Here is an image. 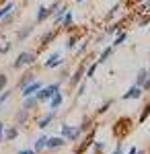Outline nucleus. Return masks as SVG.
<instances>
[{
    "instance_id": "obj_1",
    "label": "nucleus",
    "mask_w": 150,
    "mask_h": 154,
    "mask_svg": "<svg viewBox=\"0 0 150 154\" xmlns=\"http://www.w3.org/2000/svg\"><path fill=\"white\" fill-rule=\"evenodd\" d=\"M35 60H37V54L35 51H21L19 56H17V60L12 62V68H23V66H31Z\"/></svg>"
},
{
    "instance_id": "obj_2",
    "label": "nucleus",
    "mask_w": 150,
    "mask_h": 154,
    "mask_svg": "<svg viewBox=\"0 0 150 154\" xmlns=\"http://www.w3.org/2000/svg\"><path fill=\"white\" fill-rule=\"evenodd\" d=\"M58 91H60V82H56V84H47V86H41V88L35 93V97H37V101H39V103H43V101H49V99L56 95Z\"/></svg>"
},
{
    "instance_id": "obj_3",
    "label": "nucleus",
    "mask_w": 150,
    "mask_h": 154,
    "mask_svg": "<svg viewBox=\"0 0 150 154\" xmlns=\"http://www.w3.org/2000/svg\"><path fill=\"white\" fill-rule=\"evenodd\" d=\"M142 86H136V84H132L130 88H127V93H123L121 95V101H130V99H140L142 97Z\"/></svg>"
},
{
    "instance_id": "obj_4",
    "label": "nucleus",
    "mask_w": 150,
    "mask_h": 154,
    "mask_svg": "<svg viewBox=\"0 0 150 154\" xmlns=\"http://www.w3.org/2000/svg\"><path fill=\"white\" fill-rule=\"evenodd\" d=\"M66 140L62 138V136H58V138H47L45 142V148H49V150H58V148H62V146H66Z\"/></svg>"
},
{
    "instance_id": "obj_5",
    "label": "nucleus",
    "mask_w": 150,
    "mask_h": 154,
    "mask_svg": "<svg viewBox=\"0 0 150 154\" xmlns=\"http://www.w3.org/2000/svg\"><path fill=\"white\" fill-rule=\"evenodd\" d=\"M41 86H43V84L39 82V80H33V82H29V84L23 88V93H21V95H23V97H31V95H35V93L41 88Z\"/></svg>"
},
{
    "instance_id": "obj_6",
    "label": "nucleus",
    "mask_w": 150,
    "mask_h": 154,
    "mask_svg": "<svg viewBox=\"0 0 150 154\" xmlns=\"http://www.w3.org/2000/svg\"><path fill=\"white\" fill-rule=\"evenodd\" d=\"M84 70H86V68H84V64H80V66L76 68V72H74V74H72V78H70V84H72V86H76V84L82 82V78H84Z\"/></svg>"
},
{
    "instance_id": "obj_7",
    "label": "nucleus",
    "mask_w": 150,
    "mask_h": 154,
    "mask_svg": "<svg viewBox=\"0 0 150 154\" xmlns=\"http://www.w3.org/2000/svg\"><path fill=\"white\" fill-rule=\"evenodd\" d=\"M62 103H64V95H62L60 91L52 97V99H49V107H52L54 111H56V109H60V105H62Z\"/></svg>"
},
{
    "instance_id": "obj_8",
    "label": "nucleus",
    "mask_w": 150,
    "mask_h": 154,
    "mask_svg": "<svg viewBox=\"0 0 150 154\" xmlns=\"http://www.w3.org/2000/svg\"><path fill=\"white\" fill-rule=\"evenodd\" d=\"M54 117H56V111H54V109H52V111H49V113H47L45 117H41V119H39V123H37V125H39V128H41V130H45L47 125H49V123H52V121H54Z\"/></svg>"
},
{
    "instance_id": "obj_9",
    "label": "nucleus",
    "mask_w": 150,
    "mask_h": 154,
    "mask_svg": "<svg viewBox=\"0 0 150 154\" xmlns=\"http://www.w3.org/2000/svg\"><path fill=\"white\" fill-rule=\"evenodd\" d=\"M113 51H115V48H111V45H109V48H105V49H103V54L99 56V60H97V64H99V66H101V64H105L107 60L113 56Z\"/></svg>"
},
{
    "instance_id": "obj_10",
    "label": "nucleus",
    "mask_w": 150,
    "mask_h": 154,
    "mask_svg": "<svg viewBox=\"0 0 150 154\" xmlns=\"http://www.w3.org/2000/svg\"><path fill=\"white\" fill-rule=\"evenodd\" d=\"M54 39H56V31H54V29L47 31V33H43V35H41V48H47Z\"/></svg>"
},
{
    "instance_id": "obj_11",
    "label": "nucleus",
    "mask_w": 150,
    "mask_h": 154,
    "mask_svg": "<svg viewBox=\"0 0 150 154\" xmlns=\"http://www.w3.org/2000/svg\"><path fill=\"white\" fill-rule=\"evenodd\" d=\"M92 142H95V140H92V131H91V136H89V138H86V140H84V142H82L80 146L76 148V154H82V152H86V150H89V148L92 146Z\"/></svg>"
},
{
    "instance_id": "obj_12",
    "label": "nucleus",
    "mask_w": 150,
    "mask_h": 154,
    "mask_svg": "<svg viewBox=\"0 0 150 154\" xmlns=\"http://www.w3.org/2000/svg\"><path fill=\"white\" fill-rule=\"evenodd\" d=\"M72 21H74V14H72V11H66L64 19H62V25H64V29H66V31H70V29H72Z\"/></svg>"
},
{
    "instance_id": "obj_13",
    "label": "nucleus",
    "mask_w": 150,
    "mask_h": 154,
    "mask_svg": "<svg viewBox=\"0 0 150 154\" xmlns=\"http://www.w3.org/2000/svg\"><path fill=\"white\" fill-rule=\"evenodd\" d=\"M17 136H19V130H17V128H8L6 131H2V140H6V142L14 140Z\"/></svg>"
},
{
    "instance_id": "obj_14",
    "label": "nucleus",
    "mask_w": 150,
    "mask_h": 154,
    "mask_svg": "<svg viewBox=\"0 0 150 154\" xmlns=\"http://www.w3.org/2000/svg\"><path fill=\"white\" fill-rule=\"evenodd\" d=\"M39 105V101H37V97H25V103H23V109H27V111H29V109H33V107H37Z\"/></svg>"
},
{
    "instance_id": "obj_15",
    "label": "nucleus",
    "mask_w": 150,
    "mask_h": 154,
    "mask_svg": "<svg viewBox=\"0 0 150 154\" xmlns=\"http://www.w3.org/2000/svg\"><path fill=\"white\" fill-rule=\"evenodd\" d=\"M60 64H64V60H60L58 54H54V56L45 62V68H56V66H60Z\"/></svg>"
},
{
    "instance_id": "obj_16",
    "label": "nucleus",
    "mask_w": 150,
    "mask_h": 154,
    "mask_svg": "<svg viewBox=\"0 0 150 154\" xmlns=\"http://www.w3.org/2000/svg\"><path fill=\"white\" fill-rule=\"evenodd\" d=\"M33 80H35V74H33V72H27V74H23V78L19 80V86H21V88H25L27 84L33 82Z\"/></svg>"
},
{
    "instance_id": "obj_17",
    "label": "nucleus",
    "mask_w": 150,
    "mask_h": 154,
    "mask_svg": "<svg viewBox=\"0 0 150 154\" xmlns=\"http://www.w3.org/2000/svg\"><path fill=\"white\" fill-rule=\"evenodd\" d=\"M146 76H148V70H146V68H142V70L138 72V76H136V86H142V84H144V80H146Z\"/></svg>"
},
{
    "instance_id": "obj_18",
    "label": "nucleus",
    "mask_w": 150,
    "mask_h": 154,
    "mask_svg": "<svg viewBox=\"0 0 150 154\" xmlns=\"http://www.w3.org/2000/svg\"><path fill=\"white\" fill-rule=\"evenodd\" d=\"M45 142H47V136H41V138H37V142H35L33 150H35V152H41V150L45 148Z\"/></svg>"
},
{
    "instance_id": "obj_19",
    "label": "nucleus",
    "mask_w": 150,
    "mask_h": 154,
    "mask_svg": "<svg viewBox=\"0 0 150 154\" xmlns=\"http://www.w3.org/2000/svg\"><path fill=\"white\" fill-rule=\"evenodd\" d=\"M91 128H92V119H91V117H84V119H82V123L78 125L80 134H84V131H86V130H91Z\"/></svg>"
},
{
    "instance_id": "obj_20",
    "label": "nucleus",
    "mask_w": 150,
    "mask_h": 154,
    "mask_svg": "<svg viewBox=\"0 0 150 154\" xmlns=\"http://www.w3.org/2000/svg\"><path fill=\"white\" fill-rule=\"evenodd\" d=\"M74 130H76L74 125H62V138L68 142V138L72 136V131H74Z\"/></svg>"
},
{
    "instance_id": "obj_21",
    "label": "nucleus",
    "mask_w": 150,
    "mask_h": 154,
    "mask_svg": "<svg viewBox=\"0 0 150 154\" xmlns=\"http://www.w3.org/2000/svg\"><path fill=\"white\" fill-rule=\"evenodd\" d=\"M31 31H33V27H25L23 31H19V35H17V39H19V41H25L27 37L31 35Z\"/></svg>"
},
{
    "instance_id": "obj_22",
    "label": "nucleus",
    "mask_w": 150,
    "mask_h": 154,
    "mask_svg": "<svg viewBox=\"0 0 150 154\" xmlns=\"http://www.w3.org/2000/svg\"><path fill=\"white\" fill-rule=\"evenodd\" d=\"M126 39H127V33H126V31H121V33L115 37V41H113V45H111V48H119V45H121Z\"/></svg>"
},
{
    "instance_id": "obj_23",
    "label": "nucleus",
    "mask_w": 150,
    "mask_h": 154,
    "mask_svg": "<svg viewBox=\"0 0 150 154\" xmlns=\"http://www.w3.org/2000/svg\"><path fill=\"white\" fill-rule=\"evenodd\" d=\"M76 43H78V35L68 37V39H66V49H70V51H72V49L76 48Z\"/></svg>"
},
{
    "instance_id": "obj_24",
    "label": "nucleus",
    "mask_w": 150,
    "mask_h": 154,
    "mask_svg": "<svg viewBox=\"0 0 150 154\" xmlns=\"http://www.w3.org/2000/svg\"><path fill=\"white\" fill-rule=\"evenodd\" d=\"M113 105V99H109V101H107V103H103V105L99 107V109H97V115H103V113H107V111H109V107Z\"/></svg>"
},
{
    "instance_id": "obj_25",
    "label": "nucleus",
    "mask_w": 150,
    "mask_h": 154,
    "mask_svg": "<svg viewBox=\"0 0 150 154\" xmlns=\"http://www.w3.org/2000/svg\"><path fill=\"white\" fill-rule=\"evenodd\" d=\"M97 68H99V64H97V62L91 64V66L84 70V76H86V78H92V76H95V72H97Z\"/></svg>"
},
{
    "instance_id": "obj_26",
    "label": "nucleus",
    "mask_w": 150,
    "mask_h": 154,
    "mask_svg": "<svg viewBox=\"0 0 150 154\" xmlns=\"http://www.w3.org/2000/svg\"><path fill=\"white\" fill-rule=\"evenodd\" d=\"M12 8H14V4H12V2H8L6 6H2V8H0V21H2V19H4V17L12 11Z\"/></svg>"
},
{
    "instance_id": "obj_27",
    "label": "nucleus",
    "mask_w": 150,
    "mask_h": 154,
    "mask_svg": "<svg viewBox=\"0 0 150 154\" xmlns=\"http://www.w3.org/2000/svg\"><path fill=\"white\" fill-rule=\"evenodd\" d=\"M148 115H150V103L146 107H144V111H142V113H140V123H144V121H146V119H148Z\"/></svg>"
},
{
    "instance_id": "obj_28",
    "label": "nucleus",
    "mask_w": 150,
    "mask_h": 154,
    "mask_svg": "<svg viewBox=\"0 0 150 154\" xmlns=\"http://www.w3.org/2000/svg\"><path fill=\"white\" fill-rule=\"evenodd\" d=\"M66 11H68L66 6H62L60 11H56V23H62V19H64V14H66Z\"/></svg>"
},
{
    "instance_id": "obj_29",
    "label": "nucleus",
    "mask_w": 150,
    "mask_h": 154,
    "mask_svg": "<svg viewBox=\"0 0 150 154\" xmlns=\"http://www.w3.org/2000/svg\"><path fill=\"white\" fill-rule=\"evenodd\" d=\"M92 148H95V152H97V154H101V152H103V148H105V144H101V142H92Z\"/></svg>"
},
{
    "instance_id": "obj_30",
    "label": "nucleus",
    "mask_w": 150,
    "mask_h": 154,
    "mask_svg": "<svg viewBox=\"0 0 150 154\" xmlns=\"http://www.w3.org/2000/svg\"><path fill=\"white\" fill-rule=\"evenodd\" d=\"M6 82H8V78H6V74H0V93L4 91V86H6Z\"/></svg>"
},
{
    "instance_id": "obj_31",
    "label": "nucleus",
    "mask_w": 150,
    "mask_h": 154,
    "mask_svg": "<svg viewBox=\"0 0 150 154\" xmlns=\"http://www.w3.org/2000/svg\"><path fill=\"white\" fill-rule=\"evenodd\" d=\"M142 91H150V70H148V76H146L144 84H142Z\"/></svg>"
},
{
    "instance_id": "obj_32",
    "label": "nucleus",
    "mask_w": 150,
    "mask_h": 154,
    "mask_svg": "<svg viewBox=\"0 0 150 154\" xmlns=\"http://www.w3.org/2000/svg\"><path fill=\"white\" fill-rule=\"evenodd\" d=\"M8 97H11V91H4V93L0 95V105H2V103H4V101H6Z\"/></svg>"
},
{
    "instance_id": "obj_33",
    "label": "nucleus",
    "mask_w": 150,
    "mask_h": 154,
    "mask_svg": "<svg viewBox=\"0 0 150 154\" xmlns=\"http://www.w3.org/2000/svg\"><path fill=\"white\" fill-rule=\"evenodd\" d=\"M19 121H21V123H25V121H27V109L19 113Z\"/></svg>"
},
{
    "instance_id": "obj_34",
    "label": "nucleus",
    "mask_w": 150,
    "mask_h": 154,
    "mask_svg": "<svg viewBox=\"0 0 150 154\" xmlns=\"http://www.w3.org/2000/svg\"><path fill=\"white\" fill-rule=\"evenodd\" d=\"M117 11H119V4H115V6H113V8H111V12H109V14H107V17H109V19H111V17H113V14H115Z\"/></svg>"
},
{
    "instance_id": "obj_35",
    "label": "nucleus",
    "mask_w": 150,
    "mask_h": 154,
    "mask_svg": "<svg viewBox=\"0 0 150 154\" xmlns=\"http://www.w3.org/2000/svg\"><path fill=\"white\" fill-rule=\"evenodd\" d=\"M82 93H84V82L78 84V97H82Z\"/></svg>"
},
{
    "instance_id": "obj_36",
    "label": "nucleus",
    "mask_w": 150,
    "mask_h": 154,
    "mask_svg": "<svg viewBox=\"0 0 150 154\" xmlns=\"http://www.w3.org/2000/svg\"><path fill=\"white\" fill-rule=\"evenodd\" d=\"M111 154H121V142L117 144V148H115V150H113V152H111Z\"/></svg>"
},
{
    "instance_id": "obj_37",
    "label": "nucleus",
    "mask_w": 150,
    "mask_h": 154,
    "mask_svg": "<svg viewBox=\"0 0 150 154\" xmlns=\"http://www.w3.org/2000/svg\"><path fill=\"white\" fill-rule=\"evenodd\" d=\"M60 78H62V80H66V78H68V72H66V70H62V74H60Z\"/></svg>"
},
{
    "instance_id": "obj_38",
    "label": "nucleus",
    "mask_w": 150,
    "mask_h": 154,
    "mask_svg": "<svg viewBox=\"0 0 150 154\" xmlns=\"http://www.w3.org/2000/svg\"><path fill=\"white\" fill-rule=\"evenodd\" d=\"M19 154H37V152H35V150H21Z\"/></svg>"
},
{
    "instance_id": "obj_39",
    "label": "nucleus",
    "mask_w": 150,
    "mask_h": 154,
    "mask_svg": "<svg viewBox=\"0 0 150 154\" xmlns=\"http://www.w3.org/2000/svg\"><path fill=\"white\" fill-rule=\"evenodd\" d=\"M136 152H138V150H136V146H132V148L127 150V154H136Z\"/></svg>"
},
{
    "instance_id": "obj_40",
    "label": "nucleus",
    "mask_w": 150,
    "mask_h": 154,
    "mask_svg": "<svg viewBox=\"0 0 150 154\" xmlns=\"http://www.w3.org/2000/svg\"><path fill=\"white\" fill-rule=\"evenodd\" d=\"M2 131H4V123L0 121V136H2Z\"/></svg>"
},
{
    "instance_id": "obj_41",
    "label": "nucleus",
    "mask_w": 150,
    "mask_h": 154,
    "mask_svg": "<svg viewBox=\"0 0 150 154\" xmlns=\"http://www.w3.org/2000/svg\"><path fill=\"white\" fill-rule=\"evenodd\" d=\"M130 2H144V0H130Z\"/></svg>"
},
{
    "instance_id": "obj_42",
    "label": "nucleus",
    "mask_w": 150,
    "mask_h": 154,
    "mask_svg": "<svg viewBox=\"0 0 150 154\" xmlns=\"http://www.w3.org/2000/svg\"><path fill=\"white\" fill-rule=\"evenodd\" d=\"M76 2H84V0H76Z\"/></svg>"
},
{
    "instance_id": "obj_43",
    "label": "nucleus",
    "mask_w": 150,
    "mask_h": 154,
    "mask_svg": "<svg viewBox=\"0 0 150 154\" xmlns=\"http://www.w3.org/2000/svg\"><path fill=\"white\" fill-rule=\"evenodd\" d=\"M0 54H2V45H0Z\"/></svg>"
},
{
    "instance_id": "obj_44",
    "label": "nucleus",
    "mask_w": 150,
    "mask_h": 154,
    "mask_svg": "<svg viewBox=\"0 0 150 154\" xmlns=\"http://www.w3.org/2000/svg\"><path fill=\"white\" fill-rule=\"evenodd\" d=\"M148 11H150V2H148Z\"/></svg>"
},
{
    "instance_id": "obj_45",
    "label": "nucleus",
    "mask_w": 150,
    "mask_h": 154,
    "mask_svg": "<svg viewBox=\"0 0 150 154\" xmlns=\"http://www.w3.org/2000/svg\"><path fill=\"white\" fill-rule=\"evenodd\" d=\"M136 154H144V152H136Z\"/></svg>"
},
{
    "instance_id": "obj_46",
    "label": "nucleus",
    "mask_w": 150,
    "mask_h": 154,
    "mask_svg": "<svg viewBox=\"0 0 150 154\" xmlns=\"http://www.w3.org/2000/svg\"><path fill=\"white\" fill-rule=\"evenodd\" d=\"M0 142H2V136H0Z\"/></svg>"
}]
</instances>
